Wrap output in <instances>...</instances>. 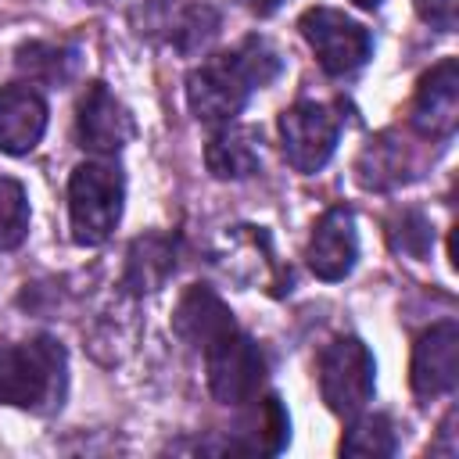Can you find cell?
I'll list each match as a JSON object with an SVG mask.
<instances>
[{"mask_svg": "<svg viewBox=\"0 0 459 459\" xmlns=\"http://www.w3.org/2000/svg\"><path fill=\"white\" fill-rule=\"evenodd\" d=\"M290 437V420L280 405L276 394H265L262 402L255 398V420H251V430H247V441L244 448L247 452H262V455H276Z\"/></svg>", "mask_w": 459, "mask_h": 459, "instance_id": "cell-19", "label": "cell"}, {"mask_svg": "<svg viewBox=\"0 0 459 459\" xmlns=\"http://www.w3.org/2000/svg\"><path fill=\"white\" fill-rule=\"evenodd\" d=\"M68 387V355L54 337L0 341V405L50 412Z\"/></svg>", "mask_w": 459, "mask_h": 459, "instance_id": "cell-2", "label": "cell"}, {"mask_svg": "<svg viewBox=\"0 0 459 459\" xmlns=\"http://www.w3.org/2000/svg\"><path fill=\"white\" fill-rule=\"evenodd\" d=\"M215 29H219V14L212 7H204V4L190 7L183 25H179V32H176V43H179V50H201L215 36Z\"/></svg>", "mask_w": 459, "mask_h": 459, "instance_id": "cell-22", "label": "cell"}, {"mask_svg": "<svg viewBox=\"0 0 459 459\" xmlns=\"http://www.w3.org/2000/svg\"><path fill=\"white\" fill-rule=\"evenodd\" d=\"M172 269H176V244L169 237L158 233L136 237L126 258V287L133 294H151L169 280Z\"/></svg>", "mask_w": 459, "mask_h": 459, "instance_id": "cell-15", "label": "cell"}, {"mask_svg": "<svg viewBox=\"0 0 459 459\" xmlns=\"http://www.w3.org/2000/svg\"><path fill=\"white\" fill-rule=\"evenodd\" d=\"M351 4H359V7H366V11H373V7H380V0H351Z\"/></svg>", "mask_w": 459, "mask_h": 459, "instance_id": "cell-24", "label": "cell"}, {"mask_svg": "<svg viewBox=\"0 0 459 459\" xmlns=\"http://www.w3.org/2000/svg\"><path fill=\"white\" fill-rule=\"evenodd\" d=\"M47 133V100L25 82L0 86V151L29 154Z\"/></svg>", "mask_w": 459, "mask_h": 459, "instance_id": "cell-12", "label": "cell"}, {"mask_svg": "<svg viewBox=\"0 0 459 459\" xmlns=\"http://www.w3.org/2000/svg\"><path fill=\"white\" fill-rule=\"evenodd\" d=\"M18 72H25L32 82L65 86L79 68V50L65 43H22L14 57Z\"/></svg>", "mask_w": 459, "mask_h": 459, "instance_id": "cell-16", "label": "cell"}, {"mask_svg": "<svg viewBox=\"0 0 459 459\" xmlns=\"http://www.w3.org/2000/svg\"><path fill=\"white\" fill-rule=\"evenodd\" d=\"M405 151H402V143H394L391 136H377L362 154H359V165H355V172H359V183L366 186V190H391V186H398L402 179H405Z\"/></svg>", "mask_w": 459, "mask_h": 459, "instance_id": "cell-17", "label": "cell"}, {"mask_svg": "<svg viewBox=\"0 0 459 459\" xmlns=\"http://www.w3.org/2000/svg\"><path fill=\"white\" fill-rule=\"evenodd\" d=\"M355 420V416H351ZM398 448V434H394V423L380 412L373 416H359L348 434L341 437V455H373V459H384V455H394Z\"/></svg>", "mask_w": 459, "mask_h": 459, "instance_id": "cell-18", "label": "cell"}, {"mask_svg": "<svg viewBox=\"0 0 459 459\" xmlns=\"http://www.w3.org/2000/svg\"><path fill=\"white\" fill-rule=\"evenodd\" d=\"M204 165L215 179H247L262 165V133L251 126H226L204 147Z\"/></svg>", "mask_w": 459, "mask_h": 459, "instance_id": "cell-14", "label": "cell"}, {"mask_svg": "<svg viewBox=\"0 0 459 459\" xmlns=\"http://www.w3.org/2000/svg\"><path fill=\"white\" fill-rule=\"evenodd\" d=\"M409 380L416 398H437L459 384V326L452 319H441L420 333Z\"/></svg>", "mask_w": 459, "mask_h": 459, "instance_id": "cell-9", "label": "cell"}, {"mask_svg": "<svg viewBox=\"0 0 459 459\" xmlns=\"http://www.w3.org/2000/svg\"><path fill=\"white\" fill-rule=\"evenodd\" d=\"M233 312L222 305V298L212 290V287H190L179 305H176V316H172V330L194 344V348H208L215 337H222L226 330H233Z\"/></svg>", "mask_w": 459, "mask_h": 459, "instance_id": "cell-13", "label": "cell"}, {"mask_svg": "<svg viewBox=\"0 0 459 459\" xmlns=\"http://www.w3.org/2000/svg\"><path fill=\"white\" fill-rule=\"evenodd\" d=\"M244 4H247V11H251V14L269 18V14H276V11H280L287 0H244Z\"/></svg>", "mask_w": 459, "mask_h": 459, "instance_id": "cell-23", "label": "cell"}, {"mask_svg": "<svg viewBox=\"0 0 459 459\" xmlns=\"http://www.w3.org/2000/svg\"><path fill=\"white\" fill-rule=\"evenodd\" d=\"M337 136H341V115L326 104L298 100L280 115L283 158L305 176L319 172L330 161V154L337 147Z\"/></svg>", "mask_w": 459, "mask_h": 459, "instance_id": "cell-7", "label": "cell"}, {"mask_svg": "<svg viewBox=\"0 0 459 459\" xmlns=\"http://www.w3.org/2000/svg\"><path fill=\"white\" fill-rule=\"evenodd\" d=\"M126 176L111 161H82L68 179V219L72 237L82 247H97L111 237L122 219Z\"/></svg>", "mask_w": 459, "mask_h": 459, "instance_id": "cell-3", "label": "cell"}, {"mask_svg": "<svg viewBox=\"0 0 459 459\" xmlns=\"http://www.w3.org/2000/svg\"><path fill=\"white\" fill-rule=\"evenodd\" d=\"M455 122H459V65L455 57H445L416 86L412 129L423 136L445 140L455 133Z\"/></svg>", "mask_w": 459, "mask_h": 459, "instance_id": "cell-11", "label": "cell"}, {"mask_svg": "<svg viewBox=\"0 0 459 459\" xmlns=\"http://www.w3.org/2000/svg\"><path fill=\"white\" fill-rule=\"evenodd\" d=\"M373 355L359 337H337L319 351V394L330 412L351 420L373 398Z\"/></svg>", "mask_w": 459, "mask_h": 459, "instance_id": "cell-4", "label": "cell"}, {"mask_svg": "<svg viewBox=\"0 0 459 459\" xmlns=\"http://www.w3.org/2000/svg\"><path fill=\"white\" fill-rule=\"evenodd\" d=\"M305 258H308V269L319 280H344L351 273V265L359 258V233H355L351 208L337 204V208H326L316 219Z\"/></svg>", "mask_w": 459, "mask_h": 459, "instance_id": "cell-10", "label": "cell"}, {"mask_svg": "<svg viewBox=\"0 0 459 459\" xmlns=\"http://www.w3.org/2000/svg\"><path fill=\"white\" fill-rule=\"evenodd\" d=\"M391 247L394 251H402V255H409V258H423L427 251H430V244H434V233H430V222L420 215V212H402V215H394V222H391Z\"/></svg>", "mask_w": 459, "mask_h": 459, "instance_id": "cell-21", "label": "cell"}, {"mask_svg": "<svg viewBox=\"0 0 459 459\" xmlns=\"http://www.w3.org/2000/svg\"><path fill=\"white\" fill-rule=\"evenodd\" d=\"M305 43L316 50L323 72L330 75H351L359 72L373 54V36L366 25L351 22L348 14L333 7H308L298 22Z\"/></svg>", "mask_w": 459, "mask_h": 459, "instance_id": "cell-6", "label": "cell"}, {"mask_svg": "<svg viewBox=\"0 0 459 459\" xmlns=\"http://www.w3.org/2000/svg\"><path fill=\"white\" fill-rule=\"evenodd\" d=\"M201 351L208 366V387L222 405H247L258 398L265 384V355L240 326L226 330Z\"/></svg>", "mask_w": 459, "mask_h": 459, "instance_id": "cell-5", "label": "cell"}, {"mask_svg": "<svg viewBox=\"0 0 459 459\" xmlns=\"http://www.w3.org/2000/svg\"><path fill=\"white\" fill-rule=\"evenodd\" d=\"M283 72L276 47L262 36H247L237 50L219 54L186 75V104L197 122H230L244 111L251 90L269 86Z\"/></svg>", "mask_w": 459, "mask_h": 459, "instance_id": "cell-1", "label": "cell"}, {"mask_svg": "<svg viewBox=\"0 0 459 459\" xmlns=\"http://www.w3.org/2000/svg\"><path fill=\"white\" fill-rule=\"evenodd\" d=\"M75 136L82 151L118 154L133 140V115L104 82H90L75 108Z\"/></svg>", "mask_w": 459, "mask_h": 459, "instance_id": "cell-8", "label": "cell"}, {"mask_svg": "<svg viewBox=\"0 0 459 459\" xmlns=\"http://www.w3.org/2000/svg\"><path fill=\"white\" fill-rule=\"evenodd\" d=\"M29 233V197L18 179L0 176V251H11Z\"/></svg>", "mask_w": 459, "mask_h": 459, "instance_id": "cell-20", "label": "cell"}]
</instances>
